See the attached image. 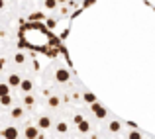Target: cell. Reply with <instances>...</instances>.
Listing matches in <instances>:
<instances>
[{
  "label": "cell",
  "instance_id": "1",
  "mask_svg": "<svg viewBox=\"0 0 155 139\" xmlns=\"http://www.w3.org/2000/svg\"><path fill=\"white\" fill-rule=\"evenodd\" d=\"M91 110H92V114H94L98 120H104L106 116H108V112H106V108L102 104H98V102H94V104H91Z\"/></svg>",
  "mask_w": 155,
  "mask_h": 139
},
{
  "label": "cell",
  "instance_id": "2",
  "mask_svg": "<svg viewBox=\"0 0 155 139\" xmlns=\"http://www.w3.org/2000/svg\"><path fill=\"white\" fill-rule=\"evenodd\" d=\"M69 79H71V73H69L67 69H57L55 71V80L57 82L65 84V82H69Z\"/></svg>",
  "mask_w": 155,
  "mask_h": 139
},
{
  "label": "cell",
  "instance_id": "3",
  "mask_svg": "<svg viewBox=\"0 0 155 139\" xmlns=\"http://www.w3.org/2000/svg\"><path fill=\"white\" fill-rule=\"evenodd\" d=\"M18 135H20V131H18V128H14V125H8V128L2 129V137L4 139H18Z\"/></svg>",
  "mask_w": 155,
  "mask_h": 139
},
{
  "label": "cell",
  "instance_id": "4",
  "mask_svg": "<svg viewBox=\"0 0 155 139\" xmlns=\"http://www.w3.org/2000/svg\"><path fill=\"white\" fill-rule=\"evenodd\" d=\"M38 135H39L38 125H28V128L24 129V137L26 139H38Z\"/></svg>",
  "mask_w": 155,
  "mask_h": 139
},
{
  "label": "cell",
  "instance_id": "5",
  "mask_svg": "<svg viewBox=\"0 0 155 139\" xmlns=\"http://www.w3.org/2000/svg\"><path fill=\"white\" fill-rule=\"evenodd\" d=\"M51 124H53V120H51V118L41 116V118L38 120V129H49V128H51Z\"/></svg>",
  "mask_w": 155,
  "mask_h": 139
},
{
  "label": "cell",
  "instance_id": "6",
  "mask_svg": "<svg viewBox=\"0 0 155 139\" xmlns=\"http://www.w3.org/2000/svg\"><path fill=\"white\" fill-rule=\"evenodd\" d=\"M20 82H22V79H20V75H16V73H12L10 76H8V86L10 88H18L20 86Z\"/></svg>",
  "mask_w": 155,
  "mask_h": 139
},
{
  "label": "cell",
  "instance_id": "7",
  "mask_svg": "<svg viewBox=\"0 0 155 139\" xmlns=\"http://www.w3.org/2000/svg\"><path fill=\"white\" fill-rule=\"evenodd\" d=\"M20 88H22V92L30 94L31 90H34V82H31L30 79H22V82H20Z\"/></svg>",
  "mask_w": 155,
  "mask_h": 139
},
{
  "label": "cell",
  "instance_id": "8",
  "mask_svg": "<svg viewBox=\"0 0 155 139\" xmlns=\"http://www.w3.org/2000/svg\"><path fill=\"white\" fill-rule=\"evenodd\" d=\"M77 129H79L81 133H88V131H91V124H88L87 120H83L81 124H77Z\"/></svg>",
  "mask_w": 155,
  "mask_h": 139
},
{
  "label": "cell",
  "instance_id": "9",
  "mask_svg": "<svg viewBox=\"0 0 155 139\" xmlns=\"http://www.w3.org/2000/svg\"><path fill=\"white\" fill-rule=\"evenodd\" d=\"M10 116L14 118V120H18V118H22V116H24V108H20V106H16V108H12V110H10Z\"/></svg>",
  "mask_w": 155,
  "mask_h": 139
},
{
  "label": "cell",
  "instance_id": "10",
  "mask_svg": "<svg viewBox=\"0 0 155 139\" xmlns=\"http://www.w3.org/2000/svg\"><path fill=\"white\" fill-rule=\"evenodd\" d=\"M108 129H110L112 133H118V131L122 129V124H120L118 120H112V121H110V125H108Z\"/></svg>",
  "mask_w": 155,
  "mask_h": 139
},
{
  "label": "cell",
  "instance_id": "11",
  "mask_svg": "<svg viewBox=\"0 0 155 139\" xmlns=\"http://www.w3.org/2000/svg\"><path fill=\"white\" fill-rule=\"evenodd\" d=\"M34 104H35V98L31 96V94H26V96H24V106H26V108H34Z\"/></svg>",
  "mask_w": 155,
  "mask_h": 139
},
{
  "label": "cell",
  "instance_id": "12",
  "mask_svg": "<svg viewBox=\"0 0 155 139\" xmlns=\"http://www.w3.org/2000/svg\"><path fill=\"white\" fill-rule=\"evenodd\" d=\"M83 100L87 102V104H94V102H96V96L92 92H84L83 94Z\"/></svg>",
  "mask_w": 155,
  "mask_h": 139
},
{
  "label": "cell",
  "instance_id": "13",
  "mask_svg": "<svg viewBox=\"0 0 155 139\" xmlns=\"http://www.w3.org/2000/svg\"><path fill=\"white\" fill-rule=\"evenodd\" d=\"M55 129H57V133H67L69 131V125L65 124V121H59V124L55 125Z\"/></svg>",
  "mask_w": 155,
  "mask_h": 139
},
{
  "label": "cell",
  "instance_id": "14",
  "mask_svg": "<svg viewBox=\"0 0 155 139\" xmlns=\"http://www.w3.org/2000/svg\"><path fill=\"white\" fill-rule=\"evenodd\" d=\"M47 104H49L51 108H57V106L61 104V98H59V96H49V100H47Z\"/></svg>",
  "mask_w": 155,
  "mask_h": 139
},
{
  "label": "cell",
  "instance_id": "15",
  "mask_svg": "<svg viewBox=\"0 0 155 139\" xmlns=\"http://www.w3.org/2000/svg\"><path fill=\"white\" fill-rule=\"evenodd\" d=\"M8 94H10V86H8L6 82H0V98L8 96Z\"/></svg>",
  "mask_w": 155,
  "mask_h": 139
},
{
  "label": "cell",
  "instance_id": "16",
  "mask_svg": "<svg viewBox=\"0 0 155 139\" xmlns=\"http://www.w3.org/2000/svg\"><path fill=\"white\" fill-rule=\"evenodd\" d=\"M43 6H45L47 10H55L57 8V0H43Z\"/></svg>",
  "mask_w": 155,
  "mask_h": 139
},
{
  "label": "cell",
  "instance_id": "17",
  "mask_svg": "<svg viewBox=\"0 0 155 139\" xmlns=\"http://www.w3.org/2000/svg\"><path fill=\"white\" fill-rule=\"evenodd\" d=\"M0 104L6 106V108H10V106H12V96H10V94H8V96H2V98H0Z\"/></svg>",
  "mask_w": 155,
  "mask_h": 139
},
{
  "label": "cell",
  "instance_id": "18",
  "mask_svg": "<svg viewBox=\"0 0 155 139\" xmlns=\"http://www.w3.org/2000/svg\"><path fill=\"white\" fill-rule=\"evenodd\" d=\"M128 139H143V135H141L137 129H132V131L128 133Z\"/></svg>",
  "mask_w": 155,
  "mask_h": 139
},
{
  "label": "cell",
  "instance_id": "19",
  "mask_svg": "<svg viewBox=\"0 0 155 139\" xmlns=\"http://www.w3.org/2000/svg\"><path fill=\"white\" fill-rule=\"evenodd\" d=\"M14 61L18 65H24V63H26V55H24V53H16V55H14Z\"/></svg>",
  "mask_w": 155,
  "mask_h": 139
},
{
  "label": "cell",
  "instance_id": "20",
  "mask_svg": "<svg viewBox=\"0 0 155 139\" xmlns=\"http://www.w3.org/2000/svg\"><path fill=\"white\" fill-rule=\"evenodd\" d=\"M83 120H84V118L81 116V114H77V116L73 118V121H75V125H77V124H81V121H83Z\"/></svg>",
  "mask_w": 155,
  "mask_h": 139
},
{
  "label": "cell",
  "instance_id": "21",
  "mask_svg": "<svg viewBox=\"0 0 155 139\" xmlns=\"http://www.w3.org/2000/svg\"><path fill=\"white\" fill-rule=\"evenodd\" d=\"M4 67H6V59H4V57H0V71H2Z\"/></svg>",
  "mask_w": 155,
  "mask_h": 139
},
{
  "label": "cell",
  "instance_id": "22",
  "mask_svg": "<svg viewBox=\"0 0 155 139\" xmlns=\"http://www.w3.org/2000/svg\"><path fill=\"white\" fill-rule=\"evenodd\" d=\"M47 26H49V27H55L57 22H55V20H47Z\"/></svg>",
  "mask_w": 155,
  "mask_h": 139
},
{
  "label": "cell",
  "instance_id": "23",
  "mask_svg": "<svg viewBox=\"0 0 155 139\" xmlns=\"http://www.w3.org/2000/svg\"><path fill=\"white\" fill-rule=\"evenodd\" d=\"M4 2H6V0H0V10H4Z\"/></svg>",
  "mask_w": 155,
  "mask_h": 139
},
{
  "label": "cell",
  "instance_id": "24",
  "mask_svg": "<svg viewBox=\"0 0 155 139\" xmlns=\"http://www.w3.org/2000/svg\"><path fill=\"white\" fill-rule=\"evenodd\" d=\"M59 2H67V0H57V4H59Z\"/></svg>",
  "mask_w": 155,
  "mask_h": 139
}]
</instances>
